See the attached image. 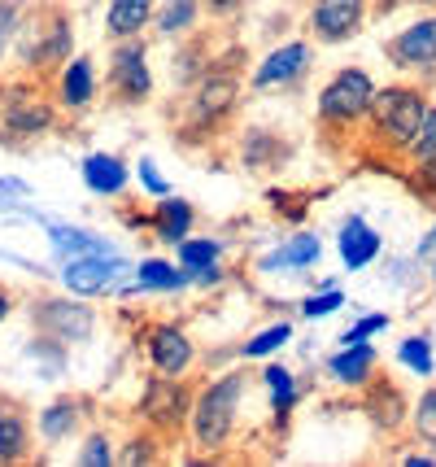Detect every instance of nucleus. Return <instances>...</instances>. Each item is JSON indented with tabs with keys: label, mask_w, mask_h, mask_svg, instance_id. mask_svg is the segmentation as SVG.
<instances>
[{
	"label": "nucleus",
	"mask_w": 436,
	"mask_h": 467,
	"mask_svg": "<svg viewBox=\"0 0 436 467\" xmlns=\"http://www.w3.org/2000/svg\"><path fill=\"white\" fill-rule=\"evenodd\" d=\"M245 371H223L218 380H209L197 398H192V410H188V424H192V441L214 454V450L228 446L231 428H236V415H240V402H245Z\"/></svg>",
	"instance_id": "nucleus-1"
},
{
	"label": "nucleus",
	"mask_w": 436,
	"mask_h": 467,
	"mask_svg": "<svg viewBox=\"0 0 436 467\" xmlns=\"http://www.w3.org/2000/svg\"><path fill=\"white\" fill-rule=\"evenodd\" d=\"M14 48H18L22 66L48 70V66H57V61L70 57V48H75V26H70V18H66L57 5H48V9H40V14L22 18Z\"/></svg>",
	"instance_id": "nucleus-2"
},
{
	"label": "nucleus",
	"mask_w": 436,
	"mask_h": 467,
	"mask_svg": "<svg viewBox=\"0 0 436 467\" xmlns=\"http://www.w3.org/2000/svg\"><path fill=\"white\" fill-rule=\"evenodd\" d=\"M371 101H375V79L362 66H345V70H336L332 79L323 83L319 119L332 122V127H350V122L371 114Z\"/></svg>",
	"instance_id": "nucleus-3"
},
{
	"label": "nucleus",
	"mask_w": 436,
	"mask_h": 467,
	"mask_svg": "<svg viewBox=\"0 0 436 467\" xmlns=\"http://www.w3.org/2000/svg\"><path fill=\"white\" fill-rule=\"evenodd\" d=\"M371 114H375V131L393 149H411V140L423 127V114H428V97L419 88H384V92L375 88Z\"/></svg>",
	"instance_id": "nucleus-4"
},
{
	"label": "nucleus",
	"mask_w": 436,
	"mask_h": 467,
	"mask_svg": "<svg viewBox=\"0 0 436 467\" xmlns=\"http://www.w3.org/2000/svg\"><path fill=\"white\" fill-rule=\"evenodd\" d=\"M31 324L62 346H84L96 332V310L84 302H70V297H40L31 306Z\"/></svg>",
	"instance_id": "nucleus-5"
},
{
	"label": "nucleus",
	"mask_w": 436,
	"mask_h": 467,
	"mask_svg": "<svg viewBox=\"0 0 436 467\" xmlns=\"http://www.w3.org/2000/svg\"><path fill=\"white\" fill-rule=\"evenodd\" d=\"M109 92L123 105H145L153 97V70H148V48L140 36L118 40L109 57Z\"/></svg>",
	"instance_id": "nucleus-6"
},
{
	"label": "nucleus",
	"mask_w": 436,
	"mask_h": 467,
	"mask_svg": "<svg viewBox=\"0 0 436 467\" xmlns=\"http://www.w3.org/2000/svg\"><path fill=\"white\" fill-rule=\"evenodd\" d=\"M310 66H314V44H306V40L279 44V48H270L267 57L253 66L249 88H253V92H267V88H289V83H297L306 70H310Z\"/></svg>",
	"instance_id": "nucleus-7"
},
{
	"label": "nucleus",
	"mask_w": 436,
	"mask_h": 467,
	"mask_svg": "<svg viewBox=\"0 0 436 467\" xmlns=\"http://www.w3.org/2000/svg\"><path fill=\"white\" fill-rule=\"evenodd\" d=\"M384 57L397 70H436V14L401 26L393 40L384 44Z\"/></svg>",
	"instance_id": "nucleus-8"
},
{
	"label": "nucleus",
	"mask_w": 436,
	"mask_h": 467,
	"mask_svg": "<svg viewBox=\"0 0 436 467\" xmlns=\"http://www.w3.org/2000/svg\"><path fill=\"white\" fill-rule=\"evenodd\" d=\"M367 22V0H314L310 31L319 44H345L362 31Z\"/></svg>",
	"instance_id": "nucleus-9"
},
{
	"label": "nucleus",
	"mask_w": 436,
	"mask_h": 467,
	"mask_svg": "<svg viewBox=\"0 0 436 467\" xmlns=\"http://www.w3.org/2000/svg\"><path fill=\"white\" fill-rule=\"evenodd\" d=\"M118 271H127L114 254H70V263L62 271V285L75 293V297H101L114 288Z\"/></svg>",
	"instance_id": "nucleus-10"
},
{
	"label": "nucleus",
	"mask_w": 436,
	"mask_h": 467,
	"mask_svg": "<svg viewBox=\"0 0 436 467\" xmlns=\"http://www.w3.org/2000/svg\"><path fill=\"white\" fill-rule=\"evenodd\" d=\"M145 349H148V363L157 376H184L188 367L197 363V346L179 324H157L148 327L145 337Z\"/></svg>",
	"instance_id": "nucleus-11"
},
{
	"label": "nucleus",
	"mask_w": 436,
	"mask_h": 467,
	"mask_svg": "<svg viewBox=\"0 0 436 467\" xmlns=\"http://www.w3.org/2000/svg\"><path fill=\"white\" fill-rule=\"evenodd\" d=\"M140 410H145L148 424H157V428H184L188 410H192V393L179 385V376H157V380L145 389Z\"/></svg>",
	"instance_id": "nucleus-12"
},
{
	"label": "nucleus",
	"mask_w": 436,
	"mask_h": 467,
	"mask_svg": "<svg viewBox=\"0 0 436 467\" xmlns=\"http://www.w3.org/2000/svg\"><path fill=\"white\" fill-rule=\"evenodd\" d=\"M236 97H240V79L231 70H206L192 92V114H197V122H218L223 114L236 109Z\"/></svg>",
	"instance_id": "nucleus-13"
},
{
	"label": "nucleus",
	"mask_w": 436,
	"mask_h": 467,
	"mask_svg": "<svg viewBox=\"0 0 436 467\" xmlns=\"http://www.w3.org/2000/svg\"><path fill=\"white\" fill-rule=\"evenodd\" d=\"M57 97H62L66 109H87V105L96 101V61L92 57H66L62 75H57Z\"/></svg>",
	"instance_id": "nucleus-14"
},
{
	"label": "nucleus",
	"mask_w": 436,
	"mask_h": 467,
	"mask_svg": "<svg viewBox=\"0 0 436 467\" xmlns=\"http://www.w3.org/2000/svg\"><path fill=\"white\" fill-rule=\"evenodd\" d=\"M0 127H5V140H35L53 127V109L40 97H14Z\"/></svg>",
	"instance_id": "nucleus-15"
},
{
	"label": "nucleus",
	"mask_w": 436,
	"mask_h": 467,
	"mask_svg": "<svg viewBox=\"0 0 436 467\" xmlns=\"http://www.w3.org/2000/svg\"><path fill=\"white\" fill-rule=\"evenodd\" d=\"M336 249H340V263L350 266V271H362V266H371L375 258H380L384 241H380V232H375V227H367V219L350 214V219H345V227H340V241H336Z\"/></svg>",
	"instance_id": "nucleus-16"
},
{
	"label": "nucleus",
	"mask_w": 436,
	"mask_h": 467,
	"mask_svg": "<svg viewBox=\"0 0 436 467\" xmlns=\"http://www.w3.org/2000/svg\"><path fill=\"white\" fill-rule=\"evenodd\" d=\"M148 227H153V236L167 244H179L184 236H192V227H197V210H192V202H184V197H157V205H153V214H148Z\"/></svg>",
	"instance_id": "nucleus-17"
},
{
	"label": "nucleus",
	"mask_w": 436,
	"mask_h": 467,
	"mask_svg": "<svg viewBox=\"0 0 436 467\" xmlns=\"http://www.w3.org/2000/svg\"><path fill=\"white\" fill-rule=\"evenodd\" d=\"M79 171H84V183L96 197H123L127 183H131V171L118 153H87Z\"/></svg>",
	"instance_id": "nucleus-18"
},
{
	"label": "nucleus",
	"mask_w": 436,
	"mask_h": 467,
	"mask_svg": "<svg viewBox=\"0 0 436 467\" xmlns=\"http://www.w3.org/2000/svg\"><path fill=\"white\" fill-rule=\"evenodd\" d=\"M375 363H380V354H375L367 341H353V346H340L332 358H328V376L340 380V385L358 389L375 376Z\"/></svg>",
	"instance_id": "nucleus-19"
},
{
	"label": "nucleus",
	"mask_w": 436,
	"mask_h": 467,
	"mask_svg": "<svg viewBox=\"0 0 436 467\" xmlns=\"http://www.w3.org/2000/svg\"><path fill=\"white\" fill-rule=\"evenodd\" d=\"M31 454V420L18 402L0 398V463H22Z\"/></svg>",
	"instance_id": "nucleus-20"
},
{
	"label": "nucleus",
	"mask_w": 436,
	"mask_h": 467,
	"mask_svg": "<svg viewBox=\"0 0 436 467\" xmlns=\"http://www.w3.org/2000/svg\"><path fill=\"white\" fill-rule=\"evenodd\" d=\"M79 420H84V407L75 398H57V402H48L35 415V432H40L44 446H62V441H70L79 432Z\"/></svg>",
	"instance_id": "nucleus-21"
},
{
	"label": "nucleus",
	"mask_w": 436,
	"mask_h": 467,
	"mask_svg": "<svg viewBox=\"0 0 436 467\" xmlns=\"http://www.w3.org/2000/svg\"><path fill=\"white\" fill-rule=\"evenodd\" d=\"M319 258H323V241H319L314 232H297V236H289L275 254H267V258L258 263V271H306V266H314Z\"/></svg>",
	"instance_id": "nucleus-22"
},
{
	"label": "nucleus",
	"mask_w": 436,
	"mask_h": 467,
	"mask_svg": "<svg viewBox=\"0 0 436 467\" xmlns=\"http://www.w3.org/2000/svg\"><path fill=\"white\" fill-rule=\"evenodd\" d=\"M153 9H157V0H109V9H105V31H109V40H131V36H140L148 22H153Z\"/></svg>",
	"instance_id": "nucleus-23"
},
{
	"label": "nucleus",
	"mask_w": 436,
	"mask_h": 467,
	"mask_svg": "<svg viewBox=\"0 0 436 467\" xmlns=\"http://www.w3.org/2000/svg\"><path fill=\"white\" fill-rule=\"evenodd\" d=\"M289 158V144H279V136H270L267 127H249L245 144H240V162L245 171H279V162Z\"/></svg>",
	"instance_id": "nucleus-24"
},
{
	"label": "nucleus",
	"mask_w": 436,
	"mask_h": 467,
	"mask_svg": "<svg viewBox=\"0 0 436 467\" xmlns=\"http://www.w3.org/2000/svg\"><path fill=\"white\" fill-rule=\"evenodd\" d=\"M201 22V0H162L157 9H153V26H157V36H188L192 26Z\"/></svg>",
	"instance_id": "nucleus-25"
},
{
	"label": "nucleus",
	"mask_w": 436,
	"mask_h": 467,
	"mask_svg": "<svg viewBox=\"0 0 436 467\" xmlns=\"http://www.w3.org/2000/svg\"><path fill=\"white\" fill-rule=\"evenodd\" d=\"M192 285V271L175 263H162V258H145L136 266V288H157V293H175V288H188Z\"/></svg>",
	"instance_id": "nucleus-26"
},
{
	"label": "nucleus",
	"mask_w": 436,
	"mask_h": 467,
	"mask_svg": "<svg viewBox=\"0 0 436 467\" xmlns=\"http://www.w3.org/2000/svg\"><path fill=\"white\" fill-rule=\"evenodd\" d=\"M175 258H179V266H188L192 280H197L201 271H214V266H218L223 241H214V236H184V241L175 244Z\"/></svg>",
	"instance_id": "nucleus-27"
},
{
	"label": "nucleus",
	"mask_w": 436,
	"mask_h": 467,
	"mask_svg": "<svg viewBox=\"0 0 436 467\" xmlns=\"http://www.w3.org/2000/svg\"><path fill=\"white\" fill-rule=\"evenodd\" d=\"M262 385H267V393H270L275 420H289V410L297 407V380H292V371L279 363H270L267 371H262Z\"/></svg>",
	"instance_id": "nucleus-28"
},
{
	"label": "nucleus",
	"mask_w": 436,
	"mask_h": 467,
	"mask_svg": "<svg viewBox=\"0 0 436 467\" xmlns=\"http://www.w3.org/2000/svg\"><path fill=\"white\" fill-rule=\"evenodd\" d=\"M292 341V324L289 319H279V324L262 327L258 337H249L245 346H240V358H267V354H275V349H284Z\"/></svg>",
	"instance_id": "nucleus-29"
},
{
	"label": "nucleus",
	"mask_w": 436,
	"mask_h": 467,
	"mask_svg": "<svg viewBox=\"0 0 436 467\" xmlns=\"http://www.w3.org/2000/svg\"><path fill=\"white\" fill-rule=\"evenodd\" d=\"M48 232H53V244L70 249V254H114V244L84 232V227H48Z\"/></svg>",
	"instance_id": "nucleus-30"
},
{
	"label": "nucleus",
	"mask_w": 436,
	"mask_h": 467,
	"mask_svg": "<svg viewBox=\"0 0 436 467\" xmlns=\"http://www.w3.org/2000/svg\"><path fill=\"white\" fill-rule=\"evenodd\" d=\"M411 410H415V415H411L415 437L423 441V446H436V385L423 389V393H419V402Z\"/></svg>",
	"instance_id": "nucleus-31"
},
{
	"label": "nucleus",
	"mask_w": 436,
	"mask_h": 467,
	"mask_svg": "<svg viewBox=\"0 0 436 467\" xmlns=\"http://www.w3.org/2000/svg\"><path fill=\"white\" fill-rule=\"evenodd\" d=\"M397 358L411 367V371H419V376H432V371H436L432 341H428V337H406V341H401V349H397Z\"/></svg>",
	"instance_id": "nucleus-32"
},
{
	"label": "nucleus",
	"mask_w": 436,
	"mask_h": 467,
	"mask_svg": "<svg viewBox=\"0 0 436 467\" xmlns=\"http://www.w3.org/2000/svg\"><path fill=\"white\" fill-rule=\"evenodd\" d=\"M411 162L415 166H428V162H436V109L428 105V114H423V127H419V136L411 140Z\"/></svg>",
	"instance_id": "nucleus-33"
},
{
	"label": "nucleus",
	"mask_w": 436,
	"mask_h": 467,
	"mask_svg": "<svg viewBox=\"0 0 436 467\" xmlns=\"http://www.w3.org/2000/svg\"><path fill=\"white\" fill-rule=\"evenodd\" d=\"M22 18H26V5H22V0H0V57L14 48Z\"/></svg>",
	"instance_id": "nucleus-34"
},
{
	"label": "nucleus",
	"mask_w": 436,
	"mask_h": 467,
	"mask_svg": "<svg viewBox=\"0 0 436 467\" xmlns=\"http://www.w3.org/2000/svg\"><path fill=\"white\" fill-rule=\"evenodd\" d=\"M114 459H118V454H114V437H109V432H92L84 441V450H79V463L84 467H109Z\"/></svg>",
	"instance_id": "nucleus-35"
},
{
	"label": "nucleus",
	"mask_w": 436,
	"mask_h": 467,
	"mask_svg": "<svg viewBox=\"0 0 436 467\" xmlns=\"http://www.w3.org/2000/svg\"><path fill=\"white\" fill-rule=\"evenodd\" d=\"M340 306H345V297H340L336 288H328V293H319V297L310 293V297L301 302V315H306V319H328V315H336Z\"/></svg>",
	"instance_id": "nucleus-36"
},
{
	"label": "nucleus",
	"mask_w": 436,
	"mask_h": 467,
	"mask_svg": "<svg viewBox=\"0 0 436 467\" xmlns=\"http://www.w3.org/2000/svg\"><path fill=\"white\" fill-rule=\"evenodd\" d=\"M389 327V315H367V319H358V324L340 337V346H353V341H367V337H375V332H384Z\"/></svg>",
	"instance_id": "nucleus-37"
},
{
	"label": "nucleus",
	"mask_w": 436,
	"mask_h": 467,
	"mask_svg": "<svg viewBox=\"0 0 436 467\" xmlns=\"http://www.w3.org/2000/svg\"><path fill=\"white\" fill-rule=\"evenodd\" d=\"M140 183H145L148 197H167L170 192V183L157 175V162H153V158H140Z\"/></svg>",
	"instance_id": "nucleus-38"
},
{
	"label": "nucleus",
	"mask_w": 436,
	"mask_h": 467,
	"mask_svg": "<svg viewBox=\"0 0 436 467\" xmlns=\"http://www.w3.org/2000/svg\"><path fill=\"white\" fill-rule=\"evenodd\" d=\"M148 446H153L148 437H136V441H131V450H123L114 463H148V459H153V450H148Z\"/></svg>",
	"instance_id": "nucleus-39"
},
{
	"label": "nucleus",
	"mask_w": 436,
	"mask_h": 467,
	"mask_svg": "<svg viewBox=\"0 0 436 467\" xmlns=\"http://www.w3.org/2000/svg\"><path fill=\"white\" fill-rule=\"evenodd\" d=\"M245 0H201V9H209L214 18H228V14H236Z\"/></svg>",
	"instance_id": "nucleus-40"
},
{
	"label": "nucleus",
	"mask_w": 436,
	"mask_h": 467,
	"mask_svg": "<svg viewBox=\"0 0 436 467\" xmlns=\"http://www.w3.org/2000/svg\"><path fill=\"white\" fill-rule=\"evenodd\" d=\"M9 315H14V293H9V288L0 285V324H5Z\"/></svg>",
	"instance_id": "nucleus-41"
}]
</instances>
